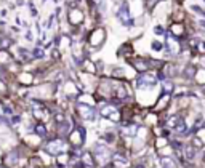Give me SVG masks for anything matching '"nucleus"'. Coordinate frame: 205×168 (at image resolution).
Segmentation results:
<instances>
[{
	"label": "nucleus",
	"instance_id": "1",
	"mask_svg": "<svg viewBox=\"0 0 205 168\" xmlns=\"http://www.w3.org/2000/svg\"><path fill=\"white\" fill-rule=\"evenodd\" d=\"M47 150L51 155H58V154H61V152H64V150H66V143L61 141V139H53L51 143H48Z\"/></svg>",
	"mask_w": 205,
	"mask_h": 168
},
{
	"label": "nucleus",
	"instance_id": "2",
	"mask_svg": "<svg viewBox=\"0 0 205 168\" xmlns=\"http://www.w3.org/2000/svg\"><path fill=\"white\" fill-rule=\"evenodd\" d=\"M79 110H80V114L85 120H95V117H96V112L93 107H90V106H83L80 104L79 106Z\"/></svg>",
	"mask_w": 205,
	"mask_h": 168
},
{
	"label": "nucleus",
	"instance_id": "3",
	"mask_svg": "<svg viewBox=\"0 0 205 168\" xmlns=\"http://www.w3.org/2000/svg\"><path fill=\"white\" fill-rule=\"evenodd\" d=\"M34 115L37 117L39 120H45L48 117V110H47V107H45L43 104H37V103H34Z\"/></svg>",
	"mask_w": 205,
	"mask_h": 168
},
{
	"label": "nucleus",
	"instance_id": "4",
	"mask_svg": "<svg viewBox=\"0 0 205 168\" xmlns=\"http://www.w3.org/2000/svg\"><path fill=\"white\" fill-rule=\"evenodd\" d=\"M101 114H102V117H111L112 120L117 119L116 107H112V106H106V107H102V109H101Z\"/></svg>",
	"mask_w": 205,
	"mask_h": 168
},
{
	"label": "nucleus",
	"instance_id": "5",
	"mask_svg": "<svg viewBox=\"0 0 205 168\" xmlns=\"http://www.w3.org/2000/svg\"><path fill=\"white\" fill-rule=\"evenodd\" d=\"M119 16H120V19L123 22H127V18H128V13H127V7H122L119 10Z\"/></svg>",
	"mask_w": 205,
	"mask_h": 168
},
{
	"label": "nucleus",
	"instance_id": "6",
	"mask_svg": "<svg viewBox=\"0 0 205 168\" xmlns=\"http://www.w3.org/2000/svg\"><path fill=\"white\" fill-rule=\"evenodd\" d=\"M35 131H37L39 134H40V136H45V134H47V130H45V127L42 125V123H40V125H37V127H35Z\"/></svg>",
	"mask_w": 205,
	"mask_h": 168
},
{
	"label": "nucleus",
	"instance_id": "7",
	"mask_svg": "<svg viewBox=\"0 0 205 168\" xmlns=\"http://www.w3.org/2000/svg\"><path fill=\"white\" fill-rule=\"evenodd\" d=\"M83 162H85L87 165H93V159H92V155H90V154H85V155H83Z\"/></svg>",
	"mask_w": 205,
	"mask_h": 168
},
{
	"label": "nucleus",
	"instance_id": "8",
	"mask_svg": "<svg viewBox=\"0 0 205 168\" xmlns=\"http://www.w3.org/2000/svg\"><path fill=\"white\" fill-rule=\"evenodd\" d=\"M34 54H35V58H43V50H35V51H34Z\"/></svg>",
	"mask_w": 205,
	"mask_h": 168
}]
</instances>
